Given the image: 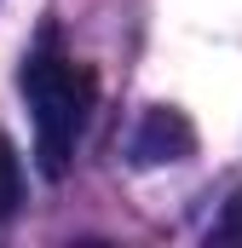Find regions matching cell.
Wrapping results in <instances>:
<instances>
[{"mask_svg":"<svg viewBox=\"0 0 242 248\" xmlns=\"http://www.w3.org/2000/svg\"><path fill=\"white\" fill-rule=\"evenodd\" d=\"M190 144H196V133L179 110H144V122L133 133V162H144V168L179 162V156H190Z\"/></svg>","mask_w":242,"mask_h":248,"instance_id":"obj_2","label":"cell"},{"mask_svg":"<svg viewBox=\"0 0 242 248\" xmlns=\"http://www.w3.org/2000/svg\"><path fill=\"white\" fill-rule=\"evenodd\" d=\"M213 237H219V243H242V190L231 196V202H225V214H219Z\"/></svg>","mask_w":242,"mask_h":248,"instance_id":"obj_4","label":"cell"},{"mask_svg":"<svg viewBox=\"0 0 242 248\" xmlns=\"http://www.w3.org/2000/svg\"><path fill=\"white\" fill-rule=\"evenodd\" d=\"M23 98L35 110V156H41V173L63 179L69 173V156L87 133V116L98 104V75L87 63H75L58 46V35H41V46L23 58Z\"/></svg>","mask_w":242,"mask_h":248,"instance_id":"obj_1","label":"cell"},{"mask_svg":"<svg viewBox=\"0 0 242 248\" xmlns=\"http://www.w3.org/2000/svg\"><path fill=\"white\" fill-rule=\"evenodd\" d=\"M17 202H23V168H17L12 139L0 133V219H6V214H17Z\"/></svg>","mask_w":242,"mask_h":248,"instance_id":"obj_3","label":"cell"}]
</instances>
